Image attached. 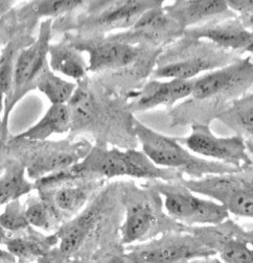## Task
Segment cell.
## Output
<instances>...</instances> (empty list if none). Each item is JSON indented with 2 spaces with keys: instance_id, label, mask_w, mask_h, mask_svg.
<instances>
[{
  "instance_id": "1",
  "label": "cell",
  "mask_w": 253,
  "mask_h": 263,
  "mask_svg": "<svg viewBox=\"0 0 253 263\" xmlns=\"http://www.w3.org/2000/svg\"><path fill=\"white\" fill-rule=\"evenodd\" d=\"M252 88L253 60L251 55H245L197 78L192 95L173 109V124H210Z\"/></svg>"
},
{
  "instance_id": "2",
  "label": "cell",
  "mask_w": 253,
  "mask_h": 263,
  "mask_svg": "<svg viewBox=\"0 0 253 263\" xmlns=\"http://www.w3.org/2000/svg\"><path fill=\"white\" fill-rule=\"evenodd\" d=\"M77 84V90L68 103L71 113L70 139L89 133L98 138L99 145H106L109 139L117 142L120 138L122 143L137 140L133 129L134 114L129 105L109 88L96 86L88 77Z\"/></svg>"
},
{
  "instance_id": "3",
  "label": "cell",
  "mask_w": 253,
  "mask_h": 263,
  "mask_svg": "<svg viewBox=\"0 0 253 263\" xmlns=\"http://www.w3.org/2000/svg\"><path fill=\"white\" fill-rule=\"evenodd\" d=\"M128 177L149 182H177L184 178L178 172L161 168L154 164L142 151L107 145H93L88 155L71 168L45 177L37 182L36 188L70 180H96Z\"/></svg>"
},
{
  "instance_id": "4",
  "label": "cell",
  "mask_w": 253,
  "mask_h": 263,
  "mask_svg": "<svg viewBox=\"0 0 253 263\" xmlns=\"http://www.w3.org/2000/svg\"><path fill=\"white\" fill-rule=\"evenodd\" d=\"M64 35L77 49L87 53L88 71L92 73L112 72L116 76L147 78L152 74L157 59L164 50L122 42L111 35L81 37L71 32Z\"/></svg>"
},
{
  "instance_id": "5",
  "label": "cell",
  "mask_w": 253,
  "mask_h": 263,
  "mask_svg": "<svg viewBox=\"0 0 253 263\" xmlns=\"http://www.w3.org/2000/svg\"><path fill=\"white\" fill-rule=\"evenodd\" d=\"M243 55L208 41L183 35L164 48L151 74L155 80H195L240 60Z\"/></svg>"
},
{
  "instance_id": "6",
  "label": "cell",
  "mask_w": 253,
  "mask_h": 263,
  "mask_svg": "<svg viewBox=\"0 0 253 263\" xmlns=\"http://www.w3.org/2000/svg\"><path fill=\"white\" fill-rule=\"evenodd\" d=\"M133 129L141 151L157 166L178 172L188 179L237 172L231 166L201 158L180 143L178 138L158 133L133 117Z\"/></svg>"
},
{
  "instance_id": "7",
  "label": "cell",
  "mask_w": 253,
  "mask_h": 263,
  "mask_svg": "<svg viewBox=\"0 0 253 263\" xmlns=\"http://www.w3.org/2000/svg\"><path fill=\"white\" fill-rule=\"evenodd\" d=\"M92 146L85 138L60 141L9 139L3 154H12L11 158L25 166L29 180L37 182L71 168L88 155Z\"/></svg>"
},
{
  "instance_id": "8",
  "label": "cell",
  "mask_w": 253,
  "mask_h": 263,
  "mask_svg": "<svg viewBox=\"0 0 253 263\" xmlns=\"http://www.w3.org/2000/svg\"><path fill=\"white\" fill-rule=\"evenodd\" d=\"M148 186L159 193L167 214L187 228L215 226L230 218L222 205L192 191L182 180L154 181Z\"/></svg>"
},
{
  "instance_id": "9",
  "label": "cell",
  "mask_w": 253,
  "mask_h": 263,
  "mask_svg": "<svg viewBox=\"0 0 253 263\" xmlns=\"http://www.w3.org/2000/svg\"><path fill=\"white\" fill-rule=\"evenodd\" d=\"M53 20H42L38 29L36 41L20 50L14 68L13 90L9 100L4 103L2 117V149H4L9 141L8 123L11 112L16 105L31 90L36 89L37 81L48 66L49 47L53 35Z\"/></svg>"
},
{
  "instance_id": "10",
  "label": "cell",
  "mask_w": 253,
  "mask_h": 263,
  "mask_svg": "<svg viewBox=\"0 0 253 263\" xmlns=\"http://www.w3.org/2000/svg\"><path fill=\"white\" fill-rule=\"evenodd\" d=\"M124 220L120 227V238L124 246H135L152 239L159 227L166 233L188 231L189 228L172 219L164 211V202L157 200L135 187H127L123 193Z\"/></svg>"
},
{
  "instance_id": "11",
  "label": "cell",
  "mask_w": 253,
  "mask_h": 263,
  "mask_svg": "<svg viewBox=\"0 0 253 263\" xmlns=\"http://www.w3.org/2000/svg\"><path fill=\"white\" fill-rule=\"evenodd\" d=\"M192 191L222 205L229 214L253 219V166L202 179H183Z\"/></svg>"
},
{
  "instance_id": "12",
  "label": "cell",
  "mask_w": 253,
  "mask_h": 263,
  "mask_svg": "<svg viewBox=\"0 0 253 263\" xmlns=\"http://www.w3.org/2000/svg\"><path fill=\"white\" fill-rule=\"evenodd\" d=\"M160 6H164L161 0L88 3L86 11L79 15L71 28L81 37L107 36L114 29L131 28L142 14Z\"/></svg>"
},
{
  "instance_id": "13",
  "label": "cell",
  "mask_w": 253,
  "mask_h": 263,
  "mask_svg": "<svg viewBox=\"0 0 253 263\" xmlns=\"http://www.w3.org/2000/svg\"><path fill=\"white\" fill-rule=\"evenodd\" d=\"M211 256H215L214 252L189 230L131 246L127 254L131 263H191Z\"/></svg>"
},
{
  "instance_id": "14",
  "label": "cell",
  "mask_w": 253,
  "mask_h": 263,
  "mask_svg": "<svg viewBox=\"0 0 253 263\" xmlns=\"http://www.w3.org/2000/svg\"><path fill=\"white\" fill-rule=\"evenodd\" d=\"M178 140L187 149L206 160L222 163L236 170L253 166V160L242 137L236 134L219 137L211 130L210 124H192L191 133Z\"/></svg>"
},
{
  "instance_id": "15",
  "label": "cell",
  "mask_w": 253,
  "mask_h": 263,
  "mask_svg": "<svg viewBox=\"0 0 253 263\" xmlns=\"http://www.w3.org/2000/svg\"><path fill=\"white\" fill-rule=\"evenodd\" d=\"M224 263H253V226L248 229L232 219L206 227L189 228Z\"/></svg>"
},
{
  "instance_id": "16",
  "label": "cell",
  "mask_w": 253,
  "mask_h": 263,
  "mask_svg": "<svg viewBox=\"0 0 253 263\" xmlns=\"http://www.w3.org/2000/svg\"><path fill=\"white\" fill-rule=\"evenodd\" d=\"M164 7L147 11L131 28L111 36L127 43L166 48L180 39L184 35V30L167 14Z\"/></svg>"
},
{
  "instance_id": "17",
  "label": "cell",
  "mask_w": 253,
  "mask_h": 263,
  "mask_svg": "<svg viewBox=\"0 0 253 263\" xmlns=\"http://www.w3.org/2000/svg\"><path fill=\"white\" fill-rule=\"evenodd\" d=\"M100 185L96 180H70L36 188L52 211L58 223L67 222L81 213L93 190Z\"/></svg>"
},
{
  "instance_id": "18",
  "label": "cell",
  "mask_w": 253,
  "mask_h": 263,
  "mask_svg": "<svg viewBox=\"0 0 253 263\" xmlns=\"http://www.w3.org/2000/svg\"><path fill=\"white\" fill-rule=\"evenodd\" d=\"M184 35L208 41L225 50L245 57L253 46V31L249 30L237 15L213 20L185 30Z\"/></svg>"
},
{
  "instance_id": "19",
  "label": "cell",
  "mask_w": 253,
  "mask_h": 263,
  "mask_svg": "<svg viewBox=\"0 0 253 263\" xmlns=\"http://www.w3.org/2000/svg\"><path fill=\"white\" fill-rule=\"evenodd\" d=\"M196 79L189 81L151 79L139 90L129 92L132 98V102L129 103L130 110L136 113L158 107L172 108L192 95Z\"/></svg>"
},
{
  "instance_id": "20",
  "label": "cell",
  "mask_w": 253,
  "mask_h": 263,
  "mask_svg": "<svg viewBox=\"0 0 253 263\" xmlns=\"http://www.w3.org/2000/svg\"><path fill=\"white\" fill-rule=\"evenodd\" d=\"M164 8L184 32L213 20L236 15L229 9L227 0H177Z\"/></svg>"
},
{
  "instance_id": "21",
  "label": "cell",
  "mask_w": 253,
  "mask_h": 263,
  "mask_svg": "<svg viewBox=\"0 0 253 263\" xmlns=\"http://www.w3.org/2000/svg\"><path fill=\"white\" fill-rule=\"evenodd\" d=\"M100 205L98 202L97 205L93 204L85 208L73 219L62 224L56 233L60 241L59 248L61 253L71 255L84 245L99 223L102 213Z\"/></svg>"
},
{
  "instance_id": "22",
  "label": "cell",
  "mask_w": 253,
  "mask_h": 263,
  "mask_svg": "<svg viewBox=\"0 0 253 263\" xmlns=\"http://www.w3.org/2000/svg\"><path fill=\"white\" fill-rule=\"evenodd\" d=\"M48 63L55 73L71 79L75 83L88 77V61L65 35L60 41L50 44Z\"/></svg>"
},
{
  "instance_id": "23",
  "label": "cell",
  "mask_w": 253,
  "mask_h": 263,
  "mask_svg": "<svg viewBox=\"0 0 253 263\" xmlns=\"http://www.w3.org/2000/svg\"><path fill=\"white\" fill-rule=\"evenodd\" d=\"M71 113L68 105H51L43 117L11 139L45 141L52 135L70 133Z\"/></svg>"
},
{
  "instance_id": "24",
  "label": "cell",
  "mask_w": 253,
  "mask_h": 263,
  "mask_svg": "<svg viewBox=\"0 0 253 263\" xmlns=\"http://www.w3.org/2000/svg\"><path fill=\"white\" fill-rule=\"evenodd\" d=\"M86 2L81 0H50V2H34L23 6L13 14L15 19L23 26V29L29 34L33 31L35 23L41 18L57 19L76 10L83 8Z\"/></svg>"
},
{
  "instance_id": "25",
  "label": "cell",
  "mask_w": 253,
  "mask_h": 263,
  "mask_svg": "<svg viewBox=\"0 0 253 263\" xmlns=\"http://www.w3.org/2000/svg\"><path fill=\"white\" fill-rule=\"evenodd\" d=\"M242 137L250 155H253V92L236 101L218 119Z\"/></svg>"
},
{
  "instance_id": "26",
  "label": "cell",
  "mask_w": 253,
  "mask_h": 263,
  "mask_svg": "<svg viewBox=\"0 0 253 263\" xmlns=\"http://www.w3.org/2000/svg\"><path fill=\"white\" fill-rule=\"evenodd\" d=\"M34 189L36 184L29 180L22 163L13 158L5 162L0 180V204L20 200L21 196L29 194Z\"/></svg>"
},
{
  "instance_id": "27",
  "label": "cell",
  "mask_w": 253,
  "mask_h": 263,
  "mask_svg": "<svg viewBox=\"0 0 253 263\" xmlns=\"http://www.w3.org/2000/svg\"><path fill=\"white\" fill-rule=\"evenodd\" d=\"M78 84L57 76L48 66L40 74L36 89H38L51 105H68L73 98Z\"/></svg>"
},
{
  "instance_id": "28",
  "label": "cell",
  "mask_w": 253,
  "mask_h": 263,
  "mask_svg": "<svg viewBox=\"0 0 253 263\" xmlns=\"http://www.w3.org/2000/svg\"><path fill=\"white\" fill-rule=\"evenodd\" d=\"M59 240L57 234L45 239L35 238L31 236L23 237H11L3 242L7 246V249L11 255H14L20 259H28L36 257L47 252V250L56 245Z\"/></svg>"
},
{
  "instance_id": "29",
  "label": "cell",
  "mask_w": 253,
  "mask_h": 263,
  "mask_svg": "<svg viewBox=\"0 0 253 263\" xmlns=\"http://www.w3.org/2000/svg\"><path fill=\"white\" fill-rule=\"evenodd\" d=\"M24 208L30 227L43 231H50L58 223L49 206L38 191L33 195H29Z\"/></svg>"
},
{
  "instance_id": "30",
  "label": "cell",
  "mask_w": 253,
  "mask_h": 263,
  "mask_svg": "<svg viewBox=\"0 0 253 263\" xmlns=\"http://www.w3.org/2000/svg\"><path fill=\"white\" fill-rule=\"evenodd\" d=\"M0 224L3 231L16 233L29 229V223L25 215V208L20 200L10 202L5 205V210L0 216Z\"/></svg>"
},
{
  "instance_id": "31",
  "label": "cell",
  "mask_w": 253,
  "mask_h": 263,
  "mask_svg": "<svg viewBox=\"0 0 253 263\" xmlns=\"http://www.w3.org/2000/svg\"><path fill=\"white\" fill-rule=\"evenodd\" d=\"M227 4L243 24L253 31V0H227Z\"/></svg>"
},
{
  "instance_id": "32",
  "label": "cell",
  "mask_w": 253,
  "mask_h": 263,
  "mask_svg": "<svg viewBox=\"0 0 253 263\" xmlns=\"http://www.w3.org/2000/svg\"><path fill=\"white\" fill-rule=\"evenodd\" d=\"M191 263H224L220 258L216 256H211V257H206V258H201L192 261Z\"/></svg>"
},
{
  "instance_id": "33",
  "label": "cell",
  "mask_w": 253,
  "mask_h": 263,
  "mask_svg": "<svg viewBox=\"0 0 253 263\" xmlns=\"http://www.w3.org/2000/svg\"><path fill=\"white\" fill-rule=\"evenodd\" d=\"M105 263H131V262H130V260L128 259V257H127V260H125V259L122 258V257H117V256H115V257H112V258L108 259Z\"/></svg>"
},
{
  "instance_id": "34",
  "label": "cell",
  "mask_w": 253,
  "mask_h": 263,
  "mask_svg": "<svg viewBox=\"0 0 253 263\" xmlns=\"http://www.w3.org/2000/svg\"><path fill=\"white\" fill-rule=\"evenodd\" d=\"M253 54V46H252V48L250 49V52H249V55H252Z\"/></svg>"
}]
</instances>
